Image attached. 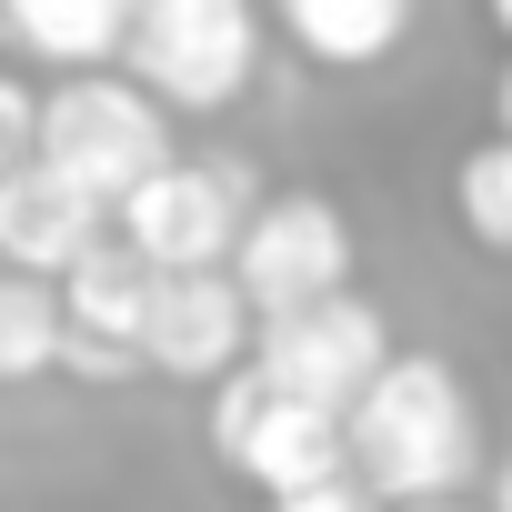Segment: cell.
Instances as JSON below:
<instances>
[{
    "label": "cell",
    "instance_id": "cell-1",
    "mask_svg": "<svg viewBox=\"0 0 512 512\" xmlns=\"http://www.w3.org/2000/svg\"><path fill=\"white\" fill-rule=\"evenodd\" d=\"M482 472V412L442 352H392V372L352 402V482L402 512V502H462Z\"/></svg>",
    "mask_w": 512,
    "mask_h": 512
},
{
    "label": "cell",
    "instance_id": "cell-2",
    "mask_svg": "<svg viewBox=\"0 0 512 512\" xmlns=\"http://www.w3.org/2000/svg\"><path fill=\"white\" fill-rule=\"evenodd\" d=\"M121 71L171 111V121H211L262 81V0H141Z\"/></svg>",
    "mask_w": 512,
    "mask_h": 512
},
{
    "label": "cell",
    "instance_id": "cell-3",
    "mask_svg": "<svg viewBox=\"0 0 512 512\" xmlns=\"http://www.w3.org/2000/svg\"><path fill=\"white\" fill-rule=\"evenodd\" d=\"M41 161L61 181H81L101 211H121L171 151V111L131 81V71H81V81H51L41 91Z\"/></svg>",
    "mask_w": 512,
    "mask_h": 512
},
{
    "label": "cell",
    "instance_id": "cell-4",
    "mask_svg": "<svg viewBox=\"0 0 512 512\" xmlns=\"http://www.w3.org/2000/svg\"><path fill=\"white\" fill-rule=\"evenodd\" d=\"M211 462L231 482H251L262 502H282V492H312V482L352 472V422L322 412V402L272 392L262 372H231L211 392Z\"/></svg>",
    "mask_w": 512,
    "mask_h": 512
},
{
    "label": "cell",
    "instance_id": "cell-5",
    "mask_svg": "<svg viewBox=\"0 0 512 512\" xmlns=\"http://www.w3.org/2000/svg\"><path fill=\"white\" fill-rule=\"evenodd\" d=\"M272 191L251 181L241 161H161L121 211L111 231L141 251L151 272H231V251H241V221L262 211Z\"/></svg>",
    "mask_w": 512,
    "mask_h": 512
},
{
    "label": "cell",
    "instance_id": "cell-6",
    "mask_svg": "<svg viewBox=\"0 0 512 512\" xmlns=\"http://www.w3.org/2000/svg\"><path fill=\"white\" fill-rule=\"evenodd\" d=\"M352 262H362V241H352L342 201H322V191H272L262 211L241 221L231 282H241V302L262 312V322H282V312H312V302L352 292Z\"/></svg>",
    "mask_w": 512,
    "mask_h": 512
},
{
    "label": "cell",
    "instance_id": "cell-7",
    "mask_svg": "<svg viewBox=\"0 0 512 512\" xmlns=\"http://www.w3.org/2000/svg\"><path fill=\"white\" fill-rule=\"evenodd\" d=\"M251 372H262L272 392H292V402H322V412L352 422V402L392 372V322H382L372 292H332V302H312V312L262 322Z\"/></svg>",
    "mask_w": 512,
    "mask_h": 512
},
{
    "label": "cell",
    "instance_id": "cell-8",
    "mask_svg": "<svg viewBox=\"0 0 512 512\" xmlns=\"http://www.w3.org/2000/svg\"><path fill=\"white\" fill-rule=\"evenodd\" d=\"M262 312L241 302L231 272H161L151 292V332H141V372L181 382V392H221L231 372H251Z\"/></svg>",
    "mask_w": 512,
    "mask_h": 512
},
{
    "label": "cell",
    "instance_id": "cell-9",
    "mask_svg": "<svg viewBox=\"0 0 512 512\" xmlns=\"http://www.w3.org/2000/svg\"><path fill=\"white\" fill-rule=\"evenodd\" d=\"M151 292H161V272L111 231L91 262L61 282V372L91 382V392L131 382L141 372V332H151Z\"/></svg>",
    "mask_w": 512,
    "mask_h": 512
},
{
    "label": "cell",
    "instance_id": "cell-10",
    "mask_svg": "<svg viewBox=\"0 0 512 512\" xmlns=\"http://www.w3.org/2000/svg\"><path fill=\"white\" fill-rule=\"evenodd\" d=\"M101 241H111V211H101L81 181H61L51 161H31V171L0 181V272H21V282H71Z\"/></svg>",
    "mask_w": 512,
    "mask_h": 512
},
{
    "label": "cell",
    "instance_id": "cell-11",
    "mask_svg": "<svg viewBox=\"0 0 512 512\" xmlns=\"http://www.w3.org/2000/svg\"><path fill=\"white\" fill-rule=\"evenodd\" d=\"M141 0H0V41H11L31 71L81 81V71H121Z\"/></svg>",
    "mask_w": 512,
    "mask_h": 512
},
{
    "label": "cell",
    "instance_id": "cell-12",
    "mask_svg": "<svg viewBox=\"0 0 512 512\" xmlns=\"http://www.w3.org/2000/svg\"><path fill=\"white\" fill-rule=\"evenodd\" d=\"M412 11H422V0H272L282 41L312 71H382L412 41Z\"/></svg>",
    "mask_w": 512,
    "mask_h": 512
},
{
    "label": "cell",
    "instance_id": "cell-13",
    "mask_svg": "<svg viewBox=\"0 0 512 512\" xmlns=\"http://www.w3.org/2000/svg\"><path fill=\"white\" fill-rule=\"evenodd\" d=\"M61 372V282L0 272V382H51Z\"/></svg>",
    "mask_w": 512,
    "mask_h": 512
},
{
    "label": "cell",
    "instance_id": "cell-14",
    "mask_svg": "<svg viewBox=\"0 0 512 512\" xmlns=\"http://www.w3.org/2000/svg\"><path fill=\"white\" fill-rule=\"evenodd\" d=\"M452 211L482 251H512V131H492L462 171H452Z\"/></svg>",
    "mask_w": 512,
    "mask_h": 512
},
{
    "label": "cell",
    "instance_id": "cell-15",
    "mask_svg": "<svg viewBox=\"0 0 512 512\" xmlns=\"http://www.w3.org/2000/svg\"><path fill=\"white\" fill-rule=\"evenodd\" d=\"M31 161H41V91L0 71V181L31 171Z\"/></svg>",
    "mask_w": 512,
    "mask_h": 512
},
{
    "label": "cell",
    "instance_id": "cell-16",
    "mask_svg": "<svg viewBox=\"0 0 512 512\" xmlns=\"http://www.w3.org/2000/svg\"><path fill=\"white\" fill-rule=\"evenodd\" d=\"M262 512H382V502H372V492H362V482L342 472V482H312V492H282V502H262Z\"/></svg>",
    "mask_w": 512,
    "mask_h": 512
},
{
    "label": "cell",
    "instance_id": "cell-17",
    "mask_svg": "<svg viewBox=\"0 0 512 512\" xmlns=\"http://www.w3.org/2000/svg\"><path fill=\"white\" fill-rule=\"evenodd\" d=\"M492 512H512V452L492 462Z\"/></svg>",
    "mask_w": 512,
    "mask_h": 512
},
{
    "label": "cell",
    "instance_id": "cell-18",
    "mask_svg": "<svg viewBox=\"0 0 512 512\" xmlns=\"http://www.w3.org/2000/svg\"><path fill=\"white\" fill-rule=\"evenodd\" d=\"M492 111H502V131H512V61H502V81H492Z\"/></svg>",
    "mask_w": 512,
    "mask_h": 512
},
{
    "label": "cell",
    "instance_id": "cell-19",
    "mask_svg": "<svg viewBox=\"0 0 512 512\" xmlns=\"http://www.w3.org/2000/svg\"><path fill=\"white\" fill-rule=\"evenodd\" d=\"M482 21H492V31H502V41H512V0H482Z\"/></svg>",
    "mask_w": 512,
    "mask_h": 512
},
{
    "label": "cell",
    "instance_id": "cell-20",
    "mask_svg": "<svg viewBox=\"0 0 512 512\" xmlns=\"http://www.w3.org/2000/svg\"><path fill=\"white\" fill-rule=\"evenodd\" d=\"M402 512H462V502H402Z\"/></svg>",
    "mask_w": 512,
    "mask_h": 512
}]
</instances>
